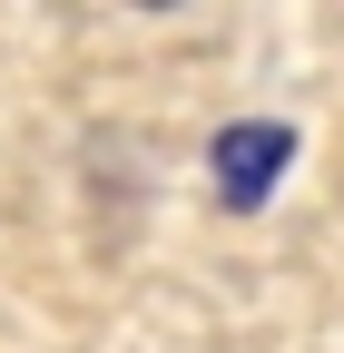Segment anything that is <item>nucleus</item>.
<instances>
[{
    "mask_svg": "<svg viewBox=\"0 0 344 353\" xmlns=\"http://www.w3.org/2000/svg\"><path fill=\"white\" fill-rule=\"evenodd\" d=\"M285 157H295V128H276V118L227 128L217 138V196L227 206H266V187L285 176Z\"/></svg>",
    "mask_w": 344,
    "mask_h": 353,
    "instance_id": "nucleus-1",
    "label": "nucleus"
}]
</instances>
